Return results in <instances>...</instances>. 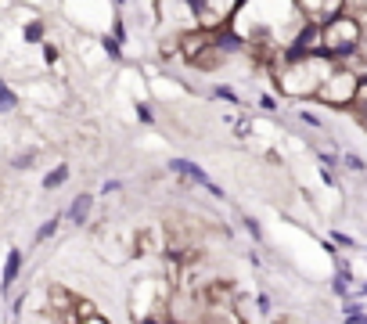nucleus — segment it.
Masks as SVG:
<instances>
[{
    "instance_id": "obj_1",
    "label": "nucleus",
    "mask_w": 367,
    "mask_h": 324,
    "mask_svg": "<svg viewBox=\"0 0 367 324\" xmlns=\"http://www.w3.org/2000/svg\"><path fill=\"white\" fill-rule=\"evenodd\" d=\"M335 69V58H328L324 51L317 54H302V58H284L277 65L274 87L281 90V97L289 101H306V97H317L324 76Z\"/></svg>"
},
{
    "instance_id": "obj_2",
    "label": "nucleus",
    "mask_w": 367,
    "mask_h": 324,
    "mask_svg": "<svg viewBox=\"0 0 367 324\" xmlns=\"http://www.w3.org/2000/svg\"><path fill=\"white\" fill-rule=\"evenodd\" d=\"M360 43H364V19L353 11H339V14H331L328 22H321V51L335 61H342L346 54H353L360 51Z\"/></svg>"
},
{
    "instance_id": "obj_3",
    "label": "nucleus",
    "mask_w": 367,
    "mask_h": 324,
    "mask_svg": "<svg viewBox=\"0 0 367 324\" xmlns=\"http://www.w3.org/2000/svg\"><path fill=\"white\" fill-rule=\"evenodd\" d=\"M169 281L166 278H140L134 285V296H130V306H134V317L137 321H169Z\"/></svg>"
},
{
    "instance_id": "obj_4",
    "label": "nucleus",
    "mask_w": 367,
    "mask_h": 324,
    "mask_svg": "<svg viewBox=\"0 0 367 324\" xmlns=\"http://www.w3.org/2000/svg\"><path fill=\"white\" fill-rule=\"evenodd\" d=\"M357 87H360V72H353L342 61H335V69L324 76V83H321L313 101H321L328 108H349L353 97H357Z\"/></svg>"
},
{
    "instance_id": "obj_5",
    "label": "nucleus",
    "mask_w": 367,
    "mask_h": 324,
    "mask_svg": "<svg viewBox=\"0 0 367 324\" xmlns=\"http://www.w3.org/2000/svg\"><path fill=\"white\" fill-rule=\"evenodd\" d=\"M169 170L177 173V176H184L187 184H198V188H205V191H209L216 202H227V191H223V188L213 181V176L198 166V162H191V159H173V162H169Z\"/></svg>"
},
{
    "instance_id": "obj_6",
    "label": "nucleus",
    "mask_w": 367,
    "mask_h": 324,
    "mask_svg": "<svg viewBox=\"0 0 367 324\" xmlns=\"http://www.w3.org/2000/svg\"><path fill=\"white\" fill-rule=\"evenodd\" d=\"M238 4H242V0H191V8L198 11V22H202L205 29L227 26Z\"/></svg>"
},
{
    "instance_id": "obj_7",
    "label": "nucleus",
    "mask_w": 367,
    "mask_h": 324,
    "mask_svg": "<svg viewBox=\"0 0 367 324\" xmlns=\"http://www.w3.org/2000/svg\"><path fill=\"white\" fill-rule=\"evenodd\" d=\"M346 8V0H299V11L310 22H328L331 14H339Z\"/></svg>"
},
{
    "instance_id": "obj_8",
    "label": "nucleus",
    "mask_w": 367,
    "mask_h": 324,
    "mask_svg": "<svg viewBox=\"0 0 367 324\" xmlns=\"http://www.w3.org/2000/svg\"><path fill=\"white\" fill-rule=\"evenodd\" d=\"M90 213H94V194H90V191H79L76 199H72V205H69L65 220L76 223V227H83V223L90 220Z\"/></svg>"
},
{
    "instance_id": "obj_9",
    "label": "nucleus",
    "mask_w": 367,
    "mask_h": 324,
    "mask_svg": "<svg viewBox=\"0 0 367 324\" xmlns=\"http://www.w3.org/2000/svg\"><path fill=\"white\" fill-rule=\"evenodd\" d=\"M22 274V249H11L8 252V263H4V278H0V288H14V281H19Z\"/></svg>"
},
{
    "instance_id": "obj_10",
    "label": "nucleus",
    "mask_w": 367,
    "mask_h": 324,
    "mask_svg": "<svg viewBox=\"0 0 367 324\" xmlns=\"http://www.w3.org/2000/svg\"><path fill=\"white\" fill-rule=\"evenodd\" d=\"M76 321H83V324H101L105 314H101V310H94V303H90V299H79V303H76Z\"/></svg>"
},
{
    "instance_id": "obj_11",
    "label": "nucleus",
    "mask_w": 367,
    "mask_h": 324,
    "mask_svg": "<svg viewBox=\"0 0 367 324\" xmlns=\"http://www.w3.org/2000/svg\"><path fill=\"white\" fill-rule=\"evenodd\" d=\"M342 317L353 321V324H367V310H364L357 299H346V303H342Z\"/></svg>"
},
{
    "instance_id": "obj_12",
    "label": "nucleus",
    "mask_w": 367,
    "mask_h": 324,
    "mask_svg": "<svg viewBox=\"0 0 367 324\" xmlns=\"http://www.w3.org/2000/svg\"><path fill=\"white\" fill-rule=\"evenodd\" d=\"M65 181H69V166H65V162H61V166H54L51 173L43 176V188H47V191H54V188H61Z\"/></svg>"
},
{
    "instance_id": "obj_13",
    "label": "nucleus",
    "mask_w": 367,
    "mask_h": 324,
    "mask_svg": "<svg viewBox=\"0 0 367 324\" xmlns=\"http://www.w3.org/2000/svg\"><path fill=\"white\" fill-rule=\"evenodd\" d=\"M61 220H65V216H51V220H43V223H40V231H36V238H33V241H36V245H43V241H47V238H54V234H58V227H61Z\"/></svg>"
},
{
    "instance_id": "obj_14",
    "label": "nucleus",
    "mask_w": 367,
    "mask_h": 324,
    "mask_svg": "<svg viewBox=\"0 0 367 324\" xmlns=\"http://www.w3.org/2000/svg\"><path fill=\"white\" fill-rule=\"evenodd\" d=\"M14 108H19V94L0 79V112H14Z\"/></svg>"
},
{
    "instance_id": "obj_15",
    "label": "nucleus",
    "mask_w": 367,
    "mask_h": 324,
    "mask_svg": "<svg viewBox=\"0 0 367 324\" xmlns=\"http://www.w3.org/2000/svg\"><path fill=\"white\" fill-rule=\"evenodd\" d=\"M299 123L310 126V130H317V134H324V119L317 116V112H310V108H299Z\"/></svg>"
},
{
    "instance_id": "obj_16",
    "label": "nucleus",
    "mask_w": 367,
    "mask_h": 324,
    "mask_svg": "<svg viewBox=\"0 0 367 324\" xmlns=\"http://www.w3.org/2000/svg\"><path fill=\"white\" fill-rule=\"evenodd\" d=\"M213 97H216V101H227V105H242V97H238V90L223 87V83H216V87H213Z\"/></svg>"
},
{
    "instance_id": "obj_17",
    "label": "nucleus",
    "mask_w": 367,
    "mask_h": 324,
    "mask_svg": "<svg viewBox=\"0 0 367 324\" xmlns=\"http://www.w3.org/2000/svg\"><path fill=\"white\" fill-rule=\"evenodd\" d=\"M342 166L353 170V173H367V162H364L357 152H342Z\"/></svg>"
},
{
    "instance_id": "obj_18",
    "label": "nucleus",
    "mask_w": 367,
    "mask_h": 324,
    "mask_svg": "<svg viewBox=\"0 0 367 324\" xmlns=\"http://www.w3.org/2000/svg\"><path fill=\"white\" fill-rule=\"evenodd\" d=\"M242 231H245V234H252L256 241H263V227H260V220H252V216H242Z\"/></svg>"
},
{
    "instance_id": "obj_19",
    "label": "nucleus",
    "mask_w": 367,
    "mask_h": 324,
    "mask_svg": "<svg viewBox=\"0 0 367 324\" xmlns=\"http://www.w3.org/2000/svg\"><path fill=\"white\" fill-rule=\"evenodd\" d=\"M33 162H36L33 152H22V155H14V159H11V166H14V170H29Z\"/></svg>"
},
{
    "instance_id": "obj_20",
    "label": "nucleus",
    "mask_w": 367,
    "mask_h": 324,
    "mask_svg": "<svg viewBox=\"0 0 367 324\" xmlns=\"http://www.w3.org/2000/svg\"><path fill=\"white\" fill-rule=\"evenodd\" d=\"M331 241H335V245H342V249H357V241L349 234H342V231H331Z\"/></svg>"
},
{
    "instance_id": "obj_21",
    "label": "nucleus",
    "mask_w": 367,
    "mask_h": 324,
    "mask_svg": "<svg viewBox=\"0 0 367 324\" xmlns=\"http://www.w3.org/2000/svg\"><path fill=\"white\" fill-rule=\"evenodd\" d=\"M105 51H108V58H116V61L123 58V47H119V40H116V37H112V40L105 37Z\"/></svg>"
},
{
    "instance_id": "obj_22",
    "label": "nucleus",
    "mask_w": 367,
    "mask_h": 324,
    "mask_svg": "<svg viewBox=\"0 0 367 324\" xmlns=\"http://www.w3.org/2000/svg\"><path fill=\"white\" fill-rule=\"evenodd\" d=\"M40 37H43V26H40V22H33V26H25V40H29V43H36Z\"/></svg>"
},
{
    "instance_id": "obj_23",
    "label": "nucleus",
    "mask_w": 367,
    "mask_h": 324,
    "mask_svg": "<svg viewBox=\"0 0 367 324\" xmlns=\"http://www.w3.org/2000/svg\"><path fill=\"white\" fill-rule=\"evenodd\" d=\"M260 105H263L266 112H277V108H281V105H277V97H274V94H260Z\"/></svg>"
},
{
    "instance_id": "obj_24",
    "label": "nucleus",
    "mask_w": 367,
    "mask_h": 324,
    "mask_svg": "<svg viewBox=\"0 0 367 324\" xmlns=\"http://www.w3.org/2000/svg\"><path fill=\"white\" fill-rule=\"evenodd\" d=\"M256 306H260V314L266 317V314H270V296H263V292H260V296H256Z\"/></svg>"
},
{
    "instance_id": "obj_25",
    "label": "nucleus",
    "mask_w": 367,
    "mask_h": 324,
    "mask_svg": "<svg viewBox=\"0 0 367 324\" xmlns=\"http://www.w3.org/2000/svg\"><path fill=\"white\" fill-rule=\"evenodd\" d=\"M119 188H123V181H105V184H101V191H105V194H116Z\"/></svg>"
},
{
    "instance_id": "obj_26",
    "label": "nucleus",
    "mask_w": 367,
    "mask_h": 324,
    "mask_svg": "<svg viewBox=\"0 0 367 324\" xmlns=\"http://www.w3.org/2000/svg\"><path fill=\"white\" fill-rule=\"evenodd\" d=\"M137 119H140V123H151V112H148V105H137Z\"/></svg>"
},
{
    "instance_id": "obj_27",
    "label": "nucleus",
    "mask_w": 367,
    "mask_h": 324,
    "mask_svg": "<svg viewBox=\"0 0 367 324\" xmlns=\"http://www.w3.org/2000/svg\"><path fill=\"white\" fill-rule=\"evenodd\" d=\"M43 58H47V61H58V51H54V47H51V43H47V47H43Z\"/></svg>"
},
{
    "instance_id": "obj_28",
    "label": "nucleus",
    "mask_w": 367,
    "mask_h": 324,
    "mask_svg": "<svg viewBox=\"0 0 367 324\" xmlns=\"http://www.w3.org/2000/svg\"><path fill=\"white\" fill-rule=\"evenodd\" d=\"M360 296H367V285H360Z\"/></svg>"
}]
</instances>
